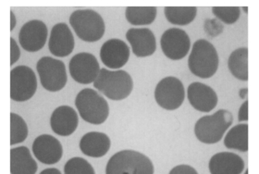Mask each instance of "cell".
<instances>
[{"mask_svg":"<svg viewBox=\"0 0 259 174\" xmlns=\"http://www.w3.org/2000/svg\"><path fill=\"white\" fill-rule=\"evenodd\" d=\"M219 64L216 48L209 41L199 39L194 42L188 59V67L194 75L201 79L211 78L216 74Z\"/></svg>","mask_w":259,"mask_h":174,"instance_id":"3","label":"cell"},{"mask_svg":"<svg viewBox=\"0 0 259 174\" xmlns=\"http://www.w3.org/2000/svg\"><path fill=\"white\" fill-rule=\"evenodd\" d=\"M71 78L81 84L94 83L101 71L97 58L88 52L73 56L69 63Z\"/></svg>","mask_w":259,"mask_h":174,"instance_id":"10","label":"cell"},{"mask_svg":"<svg viewBox=\"0 0 259 174\" xmlns=\"http://www.w3.org/2000/svg\"><path fill=\"white\" fill-rule=\"evenodd\" d=\"M157 13L155 7H128L125 10V18L132 25L144 26L155 22Z\"/></svg>","mask_w":259,"mask_h":174,"instance_id":"24","label":"cell"},{"mask_svg":"<svg viewBox=\"0 0 259 174\" xmlns=\"http://www.w3.org/2000/svg\"><path fill=\"white\" fill-rule=\"evenodd\" d=\"M32 153L41 163H58L63 156V147L57 138L50 135L37 136L32 143Z\"/></svg>","mask_w":259,"mask_h":174,"instance_id":"13","label":"cell"},{"mask_svg":"<svg viewBox=\"0 0 259 174\" xmlns=\"http://www.w3.org/2000/svg\"><path fill=\"white\" fill-rule=\"evenodd\" d=\"M126 39L137 58L150 57L157 50L156 36L148 28H131L126 33Z\"/></svg>","mask_w":259,"mask_h":174,"instance_id":"15","label":"cell"},{"mask_svg":"<svg viewBox=\"0 0 259 174\" xmlns=\"http://www.w3.org/2000/svg\"><path fill=\"white\" fill-rule=\"evenodd\" d=\"M79 147L81 153L90 158H102L109 151L111 141L104 133L89 132L81 137Z\"/></svg>","mask_w":259,"mask_h":174,"instance_id":"20","label":"cell"},{"mask_svg":"<svg viewBox=\"0 0 259 174\" xmlns=\"http://www.w3.org/2000/svg\"><path fill=\"white\" fill-rule=\"evenodd\" d=\"M187 98L191 106L200 112L208 113L218 105V96L215 90L205 83L192 82L187 89Z\"/></svg>","mask_w":259,"mask_h":174,"instance_id":"16","label":"cell"},{"mask_svg":"<svg viewBox=\"0 0 259 174\" xmlns=\"http://www.w3.org/2000/svg\"><path fill=\"white\" fill-rule=\"evenodd\" d=\"M151 159L143 153L126 149L114 154L106 166V174H154Z\"/></svg>","mask_w":259,"mask_h":174,"instance_id":"2","label":"cell"},{"mask_svg":"<svg viewBox=\"0 0 259 174\" xmlns=\"http://www.w3.org/2000/svg\"><path fill=\"white\" fill-rule=\"evenodd\" d=\"M224 146L228 149L241 152L248 151V124L241 123L232 127L224 138Z\"/></svg>","mask_w":259,"mask_h":174,"instance_id":"23","label":"cell"},{"mask_svg":"<svg viewBox=\"0 0 259 174\" xmlns=\"http://www.w3.org/2000/svg\"><path fill=\"white\" fill-rule=\"evenodd\" d=\"M154 96L157 105L162 109L176 110L185 99L184 83L176 77H165L157 83Z\"/></svg>","mask_w":259,"mask_h":174,"instance_id":"9","label":"cell"},{"mask_svg":"<svg viewBox=\"0 0 259 174\" xmlns=\"http://www.w3.org/2000/svg\"><path fill=\"white\" fill-rule=\"evenodd\" d=\"M167 22L173 25L185 26L193 22L197 14L195 7H166L164 9Z\"/></svg>","mask_w":259,"mask_h":174,"instance_id":"25","label":"cell"},{"mask_svg":"<svg viewBox=\"0 0 259 174\" xmlns=\"http://www.w3.org/2000/svg\"><path fill=\"white\" fill-rule=\"evenodd\" d=\"M38 75L42 86L49 92L62 90L68 82L64 62L51 57H43L36 64Z\"/></svg>","mask_w":259,"mask_h":174,"instance_id":"7","label":"cell"},{"mask_svg":"<svg viewBox=\"0 0 259 174\" xmlns=\"http://www.w3.org/2000/svg\"><path fill=\"white\" fill-rule=\"evenodd\" d=\"M163 54L171 60H181L185 58L191 49V40L188 33L180 28H170L165 31L160 38Z\"/></svg>","mask_w":259,"mask_h":174,"instance_id":"11","label":"cell"},{"mask_svg":"<svg viewBox=\"0 0 259 174\" xmlns=\"http://www.w3.org/2000/svg\"><path fill=\"white\" fill-rule=\"evenodd\" d=\"M238 120L240 122H244L248 120V101H245L242 104L238 112Z\"/></svg>","mask_w":259,"mask_h":174,"instance_id":"31","label":"cell"},{"mask_svg":"<svg viewBox=\"0 0 259 174\" xmlns=\"http://www.w3.org/2000/svg\"><path fill=\"white\" fill-rule=\"evenodd\" d=\"M244 174H248V169H246V170H245V172H244Z\"/></svg>","mask_w":259,"mask_h":174,"instance_id":"34","label":"cell"},{"mask_svg":"<svg viewBox=\"0 0 259 174\" xmlns=\"http://www.w3.org/2000/svg\"><path fill=\"white\" fill-rule=\"evenodd\" d=\"M210 174H241L244 170V161L237 154L217 153L209 160Z\"/></svg>","mask_w":259,"mask_h":174,"instance_id":"19","label":"cell"},{"mask_svg":"<svg viewBox=\"0 0 259 174\" xmlns=\"http://www.w3.org/2000/svg\"><path fill=\"white\" fill-rule=\"evenodd\" d=\"M70 24L79 38L94 43L102 38L106 24L102 16L93 10H77L70 16Z\"/></svg>","mask_w":259,"mask_h":174,"instance_id":"6","label":"cell"},{"mask_svg":"<svg viewBox=\"0 0 259 174\" xmlns=\"http://www.w3.org/2000/svg\"><path fill=\"white\" fill-rule=\"evenodd\" d=\"M228 68L233 76L241 81L248 80V49L240 48L230 55Z\"/></svg>","mask_w":259,"mask_h":174,"instance_id":"22","label":"cell"},{"mask_svg":"<svg viewBox=\"0 0 259 174\" xmlns=\"http://www.w3.org/2000/svg\"><path fill=\"white\" fill-rule=\"evenodd\" d=\"M94 86L97 91L113 101H121L129 97L134 89L133 78L122 70L101 69Z\"/></svg>","mask_w":259,"mask_h":174,"instance_id":"1","label":"cell"},{"mask_svg":"<svg viewBox=\"0 0 259 174\" xmlns=\"http://www.w3.org/2000/svg\"><path fill=\"white\" fill-rule=\"evenodd\" d=\"M29 130L23 118L16 113H11V145H18L25 141Z\"/></svg>","mask_w":259,"mask_h":174,"instance_id":"26","label":"cell"},{"mask_svg":"<svg viewBox=\"0 0 259 174\" xmlns=\"http://www.w3.org/2000/svg\"><path fill=\"white\" fill-rule=\"evenodd\" d=\"M212 13L221 22L233 24L239 20L241 10L238 7H214L212 8Z\"/></svg>","mask_w":259,"mask_h":174,"instance_id":"28","label":"cell"},{"mask_svg":"<svg viewBox=\"0 0 259 174\" xmlns=\"http://www.w3.org/2000/svg\"><path fill=\"white\" fill-rule=\"evenodd\" d=\"M40 174H61L60 170L55 168H49V169H44Z\"/></svg>","mask_w":259,"mask_h":174,"instance_id":"33","label":"cell"},{"mask_svg":"<svg viewBox=\"0 0 259 174\" xmlns=\"http://www.w3.org/2000/svg\"><path fill=\"white\" fill-rule=\"evenodd\" d=\"M75 107L81 119L88 123L99 125L108 120L109 106L101 95L85 88L78 93L75 98Z\"/></svg>","mask_w":259,"mask_h":174,"instance_id":"5","label":"cell"},{"mask_svg":"<svg viewBox=\"0 0 259 174\" xmlns=\"http://www.w3.org/2000/svg\"><path fill=\"white\" fill-rule=\"evenodd\" d=\"M168 174H198V172L194 167L186 164H182L174 167Z\"/></svg>","mask_w":259,"mask_h":174,"instance_id":"29","label":"cell"},{"mask_svg":"<svg viewBox=\"0 0 259 174\" xmlns=\"http://www.w3.org/2000/svg\"><path fill=\"white\" fill-rule=\"evenodd\" d=\"M49 35L48 26L40 20L26 22L20 30L19 42L27 52H37L43 49Z\"/></svg>","mask_w":259,"mask_h":174,"instance_id":"12","label":"cell"},{"mask_svg":"<svg viewBox=\"0 0 259 174\" xmlns=\"http://www.w3.org/2000/svg\"><path fill=\"white\" fill-rule=\"evenodd\" d=\"M37 90V79L34 71L25 65L18 66L11 71V98L16 102H25Z\"/></svg>","mask_w":259,"mask_h":174,"instance_id":"8","label":"cell"},{"mask_svg":"<svg viewBox=\"0 0 259 174\" xmlns=\"http://www.w3.org/2000/svg\"><path fill=\"white\" fill-rule=\"evenodd\" d=\"M64 174H96V171L87 159L75 157L65 164Z\"/></svg>","mask_w":259,"mask_h":174,"instance_id":"27","label":"cell"},{"mask_svg":"<svg viewBox=\"0 0 259 174\" xmlns=\"http://www.w3.org/2000/svg\"><path fill=\"white\" fill-rule=\"evenodd\" d=\"M21 57V49L19 48L15 39L11 38V66H13Z\"/></svg>","mask_w":259,"mask_h":174,"instance_id":"30","label":"cell"},{"mask_svg":"<svg viewBox=\"0 0 259 174\" xmlns=\"http://www.w3.org/2000/svg\"><path fill=\"white\" fill-rule=\"evenodd\" d=\"M79 124V117L70 106H60L55 109L50 117L51 129L60 136H70Z\"/></svg>","mask_w":259,"mask_h":174,"instance_id":"18","label":"cell"},{"mask_svg":"<svg viewBox=\"0 0 259 174\" xmlns=\"http://www.w3.org/2000/svg\"><path fill=\"white\" fill-rule=\"evenodd\" d=\"M232 121L233 117L230 111L220 109L214 114L200 118L194 125V135L201 143L214 145L222 140Z\"/></svg>","mask_w":259,"mask_h":174,"instance_id":"4","label":"cell"},{"mask_svg":"<svg viewBox=\"0 0 259 174\" xmlns=\"http://www.w3.org/2000/svg\"><path fill=\"white\" fill-rule=\"evenodd\" d=\"M75 46V41L70 27L64 23L60 22L53 26L49 41L50 53L59 58L70 56Z\"/></svg>","mask_w":259,"mask_h":174,"instance_id":"17","label":"cell"},{"mask_svg":"<svg viewBox=\"0 0 259 174\" xmlns=\"http://www.w3.org/2000/svg\"><path fill=\"white\" fill-rule=\"evenodd\" d=\"M17 21L16 16L13 11H11V31L12 32L14 28L16 27Z\"/></svg>","mask_w":259,"mask_h":174,"instance_id":"32","label":"cell"},{"mask_svg":"<svg viewBox=\"0 0 259 174\" xmlns=\"http://www.w3.org/2000/svg\"><path fill=\"white\" fill-rule=\"evenodd\" d=\"M129 47L120 39H109L103 44L100 49V59L103 64L110 70H119L130 59Z\"/></svg>","mask_w":259,"mask_h":174,"instance_id":"14","label":"cell"},{"mask_svg":"<svg viewBox=\"0 0 259 174\" xmlns=\"http://www.w3.org/2000/svg\"><path fill=\"white\" fill-rule=\"evenodd\" d=\"M37 169V163L32 158L28 147L11 148V174H35Z\"/></svg>","mask_w":259,"mask_h":174,"instance_id":"21","label":"cell"}]
</instances>
